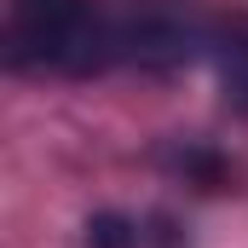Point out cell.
<instances>
[{"label":"cell","mask_w":248,"mask_h":248,"mask_svg":"<svg viewBox=\"0 0 248 248\" xmlns=\"http://www.w3.org/2000/svg\"><path fill=\"white\" fill-rule=\"evenodd\" d=\"M87 0H6V63L12 69H63Z\"/></svg>","instance_id":"cell-2"},{"label":"cell","mask_w":248,"mask_h":248,"mask_svg":"<svg viewBox=\"0 0 248 248\" xmlns=\"http://www.w3.org/2000/svg\"><path fill=\"white\" fill-rule=\"evenodd\" d=\"M87 231H93V243H98V248H133V243H139V237H133V225L116 219V214H98Z\"/></svg>","instance_id":"cell-4"},{"label":"cell","mask_w":248,"mask_h":248,"mask_svg":"<svg viewBox=\"0 0 248 248\" xmlns=\"http://www.w3.org/2000/svg\"><path fill=\"white\" fill-rule=\"evenodd\" d=\"M214 63H219V81H225V98L248 110V17H231L214 29Z\"/></svg>","instance_id":"cell-3"},{"label":"cell","mask_w":248,"mask_h":248,"mask_svg":"<svg viewBox=\"0 0 248 248\" xmlns=\"http://www.w3.org/2000/svg\"><path fill=\"white\" fill-rule=\"evenodd\" d=\"M214 46V23L196 0H87V17L75 29V46L63 69L87 75L104 63L139 69H173Z\"/></svg>","instance_id":"cell-1"}]
</instances>
